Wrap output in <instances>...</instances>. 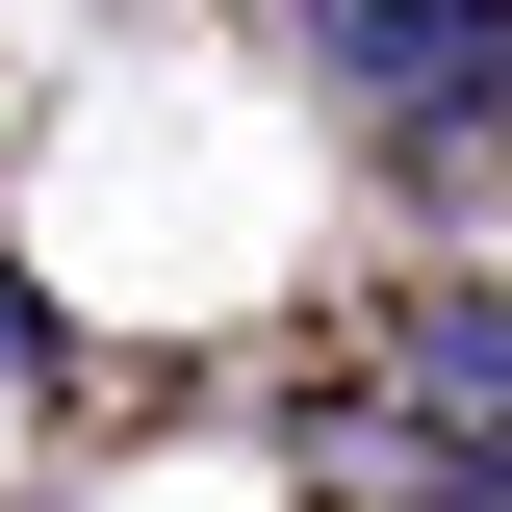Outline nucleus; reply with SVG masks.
I'll return each mask as SVG.
<instances>
[{
  "mask_svg": "<svg viewBox=\"0 0 512 512\" xmlns=\"http://www.w3.org/2000/svg\"><path fill=\"white\" fill-rule=\"evenodd\" d=\"M308 77H359L410 128H487L512 103V0H308Z\"/></svg>",
  "mask_w": 512,
  "mask_h": 512,
  "instance_id": "1",
  "label": "nucleus"
},
{
  "mask_svg": "<svg viewBox=\"0 0 512 512\" xmlns=\"http://www.w3.org/2000/svg\"><path fill=\"white\" fill-rule=\"evenodd\" d=\"M384 384H410L436 436H512V308H410V333H384Z\"/></svg>",
  "mask_w": 512,
  "mask_h": 512,
  "instance_id": "2",
  "label": "nucleus"
},
{
  "mask_svg": "<svg viewBox=\"0 0 512 512\" xmlns=\"http://www.w3.org/2000/svg\"><path fill=\"white\" fill-rule=\"evenodd\" d=\"M52 384H77V333H52V282L0 256V410H52Z\"/></svg>",
  "mask_w": 512,
  "mask_h": 512,
  "instance_id": "3",
  "label": "nucleus"
},
{
  "mask_svg": "<svg viewBox=\"0 0 512 512\" xmlns=\"http://www.w3.org/2000/svg\"><path fill=\"white\" fill-rule=\"evenodd\" d=\"M487 128H512V103H487Z\"/></svg>",
  "mask_w": 512,
  "mask_h": 512,
  "instance_id": "4",
  "label": "nucleus"
}]
</instances>
